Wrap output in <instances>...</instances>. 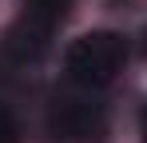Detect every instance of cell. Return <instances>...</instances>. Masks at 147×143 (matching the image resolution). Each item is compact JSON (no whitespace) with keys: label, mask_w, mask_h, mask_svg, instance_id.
Instances as JSON below:
<instances>
[{"label":"cell","mask_w":147,"mask_h":143,"mask_svg":"<svg viewBox=\"0 0 147 143\" xmlns=\"http://www.w3.org/2000/svg\"><path fill=\"white\" fill-rule=\"evenodd\" d=\"M103 127V107L99 103H80V99H64L52 111V131L60 139H88Z\"/></svg>","instance_id":"obj_3"},{"label":"cell","mask_w":147,"mask_h":143,"mask_svg":"<svg viewBox=\"0 0 147 143\" xmlns=\"http://www.w3.org/2000/svg\"><path fill=\"white\" fill-rule=\"evenodd\" d=\"M123 60H127V40H123L119 32H107V28H99V32H84V36H76L68 52H64V72H68V80L80 84V88H107L115 76L123 72Z\"/></svg>","instance_id":"obj_1"},{"label":"cell","mask_w":147,"mask_h":143,"mask_svg":"<svg viewBox=\"0 0 147 143\" xmlns=\"http://www.w3.org/2000/svg\"><path fill=\"white\" fill-rule=\"evenodd\" d=\"M143 143H147V107H143Z\"/></svg>","instance_id":"obj_5"},{"label":"cell","mask_w":147,"mask_h":143,"mask_svg":"<svg viewBox=\"0 0 147 143\" xmlns=\"http://www.w3.org/2000/svg\"><path fill=\"white\" fill-rule=\"evenodd\" d=\"M64 12H68V0H24V12L16 16L12 32H8L12 56H20V60L40 56V52L48 48L52 32L60 28Z\"/></svg>","instance_id":"obj_2"},{"label":"cell","mask_w":147,"mask_h":143,"mask_svg":"<svg viewBox=\"0 0 147 143\" xmlns=\"http://www.w3.org/2000/svg\"><path fill=\"white\" fill-rule=\"evenodd\" d=\"M16 139H20V131H16V119H12L4 107H0V143H16Z\"/></svg>","instance_id":"obj_4"}]
</instances>
